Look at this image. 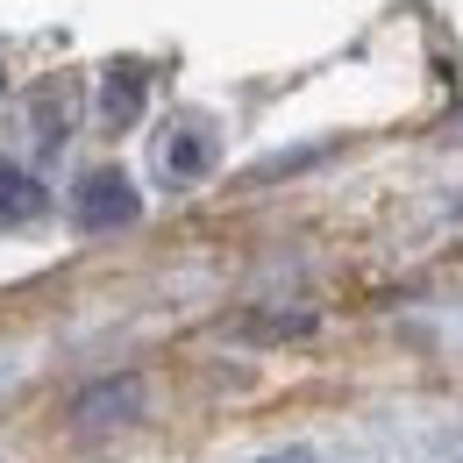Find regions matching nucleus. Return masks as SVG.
Returning a JSON list of instances; mask_svg holds the SVG:
<instances>
[{"label":"nucleus","mask_w":463,"mask_h":463,"mask_svg":"<svg viewBox=\"0 0 463 463\" xmlns=\"http://www.w3.org/2000/svg\"><path fill=\"white\" fill-rule=\"evenodd\" d=\"M136 185L121 172H86L79 178V229H93V235H108V229H128L136 222Z\"/></svg>","instance_id":"f257e3e1"},{"label":"nucleus","mask_w":463,"mask_h":463,"mask_svg":"<svg viewBox=\"0 0 463 463\" xmlns=\"http://www.w3.org/2000/svg\"><path fill=\"white\" fill-rule=\"evenodd\" d=\"M165 172H172L178 185H185V178H207V172H214V136L193 128V121L172 128V143H165Z\"/></svg>","instance_id":"f03ea898"},{"label":"nucleus","mask_w":463,"mask_h":463,"mask_svg":"<svg viewBox=\"0 0 463 463\" xmlns=\"http://www.w3.org/2000/svg\"><path fill=\"white\" fill-rule=\"evenodd\" d=\"M36 214H43V185L22 172V165L0 157V222H36Z\"/></svg>","instance_id":"7ed1b4c3"},{"label":"nucleus","mask_w":463,"mask_h":463,"mask_svg":"<svg viewBox=\"0 0 463 463\" xmlns=\"http://www.w3.org/2000/svg\"><path fill=\"white\" fill-rule=\"evenodd\" d=\"M121 413H136V385H128V378L93 385V392L79 400V428H108V420H121Z\"/></svg>","instance_id":"20e7f679"},{"label":"nucleus","mask_w":463,"mask_h":463,"mask_svg":"<svg viewBox=\"0 0 463 463\" xmlns=\"http://www.w3.org/2000/svg\"><path fill=\"white\" fill-rule=\"evenodd\" d=\"M100 115H108V128H121L128 115H143V71H108V100H100Z\"/></svg>","instance_id":"39448f33"}]
</instances>
